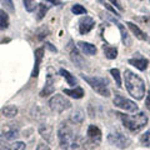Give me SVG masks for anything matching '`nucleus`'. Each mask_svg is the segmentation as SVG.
<instances>
[{"instance_id":"c9c22d12","label":"nucleus","mask_w":150,"mask_h":150,"mask_svg":"<svg viewBox=\"0 0 150 150\" xmlns=\"http://www.w3.org/2000/svg\"><path fill=\"white\" fill-rule=\"evenodd\" d=\"M0 150H10L9 145L6 143H4L3 140H0Z\"/></svg>"},{"instance_id":"7c9ffc66","label":"nucleus","mask_w":150,"mask_h":150,"mask_svg":"<svg viewBox=\"0 0 150 150\" xmlns=\"http://www.w3.org/2000/svg\"><path fill=\"white\" fill-rule=\"evenodd\" d=\"M25 148H26L25 143H23V142H16V143L13 144L11 150H25Z\"/></svg>"},{"instance_id":"9d476101","label":"nucleus","mask_w":150,"mask_h":150,"mask_svg":"<svg viewBox=\"0 0 150 150\" xmlns=\"http://www.w3.org/2000/svg\"><path fill=\"white\" fill-rule=\"evenodd\" d=\"M54 91H55V78H54V75L50 73V69H49V73L46 75L45 86H44L43 90L40 91V96L41 98L49 96L51 94H54Z\"/></svg>"},{"instance_id":"a878e982","label":"nucleus","mask_w":150,"mask_h":150,"mask_svg":"<svg viewBox=\"0 0 150 150\" xmlns=\"http://www.w3.org/2000/svg\"><path fill=\"white\" fill-rule=\"evenodd\" d=\"M0 4L5 8V10H8L10 14L15 13V6H14L13 0H0Z\"/></svg>"},{"instance_id":"cd10ccee","label":"nucleus","mask_w":150,"mask_h":150,"mask_svg":"<svg viewBox=\"0 0 150 150\" xmlns=\"http://www.w3.org/2000/svg\"><path fill=\"white\" fill-rule=\"evenodd\" d=\"M23 4H24L25 10L29 13H33L35 10V6H38V4H35V0H23Z\"/></svg>"},{"instance_id":"6ab92c4d","label":"nucleus","mask_w":150,"mask_h":150,"mask_svg":"<svg viewBox=\"0 0 150 150\" xmlns=\"http://www.w3.org/2000/svg\"><path fill=\"white\" fill-rule=\"evenodd\" d=\"M18 112H19V109L15 105H8L3 109V115H4V118H6V119L15 118L18 115Z\"/></svg>"},{"instance_id":"e433bc0d","label":"nucleus","mask_w":150,"mask_h":150,"mask_svg":"<svg viewBox=\"0 0 150 150\" xmlns=\"http://www.w3.org/2000/svg\"><path fill=\"white\" fill-rule=\"evenodd\" d=\"M45 45H46V48H49V49H50L51 51H54V53H56V51H58V50H56V48H54V46L51 45L50 43H46Z\"/></svg>"},{"instance_id":"393cba45","label":"nucleus","mask_w":150,"mask_h":150,"mask_svg":"<svg viewBox=\"0 0 150 150\" xmlns=\"http://www.w3.org/2000/svg\"><path fill=\"white\" fill-rule=\"evenodd\" d=\"M49 6L45 5V4H38V13H36V20L40 21L41 19L45 16V14L48 13Z\"/></svg>"},{"instance_id":"7ed1b4c3","label":"nucleus","mask_w":150,"mask_h":150,"mask_svg":"<svg viewBox=\"0 0 150 150\" xmlns=\"http://www.w3.org/2000/svg\"><path fill=\"white\" fill-rule=\"evenodd\" d=\"M80 76L88 83V85L90 86L95 93H98L99 95L104 96V98H109L110 96V90H109V80L106 78H101V76H89L85 74H80Z\"/></svg>"},{"instance_id":"bb28decb","label":"nucleus","mask_w":150,"mask_h":150,"mask_svg":"<svg viewBox=\"0 0 150 150\" xmlns=\"http://www.w3.org/2000/svg\"><path fill=\"white\" fill-rule=\"evenodd\" d=\"M110 74L112 75L114 80L116 83V86L121 88V74H120V70L119 69H110Z\"/></svg>"},{"instance_id":"b1692460","label":"nucleus","mask_w":150,"mask_h":150,"mask_svg":"<svg viewBox=\"0 0 150 150\" xmlns=\"http://www.w3.org/2000/svg\"><path fill=\"white\" fill-rule=\"evenodd\" d=\"M84 118H85V112H84L81 109H78L73 112L71 115V121L74 124H81L84 121Z\"/></svg>"},{"instance_id":"6e6552de","label":"nucleus","mask_w":150,"mask_h":150,"mask_svg":"<svg viewBox=\"0 0 150 150\" xmlns=\"http://www.w3.org/2000/svg\"><path fill=\"white\" fill-rule=\"evenodd\" d=\"M68 51H69V56H70V59H71V62L75 65H76L78 68H84V67H85L84 58L80 55V53H79L78 48H75L73 40L69 41V44H68Z\"/></svg>"},{"instance_id":"2eb2a0df","label":"nucleus","mask_w":150,"mask_h":150,"mask_svg":"<svg viewBox=\"0 0 150 150\" xmlns=\"http://www.w3.org/2000/svg\"><path fill=\"white\" fill-rule=\"evenodd\" d=\"M126 25H128V28L130 29V31L133 33V34L135 35V38H138L139 40H143V41H146L149 40V36L146 33H144L138 25H135L134 23H131V21H128L126 23Z\"/></svg>"},{"instance_id":"1a4fd4ad","label":"nucleus","mask_w":150,"mask_h":150,"mask_svg":"<svg viewBox=\"0 0 150 150\" xmlns=\"http://www.w3.org/2000/svg\"><path fill=\"white\" fill-rule=\"evenodd\" d=\"M94 26H95V21H94V19L90 18V16H83L80 20H79V33H80L81 35H85L88 33H90Z\"/></svg>"},{"instance_id":"c756f323","label":"nucleus","mask_w":150,"mask_h":150,"mask_svg":"<svg viewBox=\"0 0 150 150\" xmlns=\"http://www.w3.org/2000/svg\"><path fill=\"white\" fill-rule=\"evenodd\" d=\"M140 142H142V145H143V146L150 148V130L145 131V134L142 137V139H140Z\"/></svg>"},{"instance_id":"f03ea898","label":"nucleus","mask_w":150,"mask_h":150,"mask_svg":"<svg viewBox=\"0 0 150 150\" xmlns=\"http://www.w3.org/2000/svg\"><path fill=\"white\" fill-rule=\"evenodd\" d=\"M116 115H119L123 125L133 134H138L148 124V116L145 115V112H142V111L137 112L134 115H125V114H121V112H118Z\"/></svg>"},{"instance_id":"a211bd4d","label":"nucleus","mask_w":150,"mask_h":150,"mask_svg":"<svg viewBox=\"0 0 150 150\" xmlns=\"http://www.w3.org/2000/svg\"><path fill=\"white\" fill-rule=\"evenodd\" d=\"M63 91H64L65 95H68L70 98H74V99H81V98L84 96V94H85L84 89L80 88V86H75L73 89H64Z\"/></svg>"},{"instance_id":"72a5a7b5","label":"nucleus","mask_w":150,"mask_h":150,"mask_svg":"<svg viewBox=\"0 0 150 150\" xmlns=\"http://www.w3.org/2000/svg\"><path fill=\"white\" fill-rule=\"evenodd\" d=\"M145 108H146L148 110H150V90L148 91V95L145 98Z\"/></svg>"},{"instance_id":"423d86ee","label":"nucleus","mask_w":150,"mask_h":150,"mask_svg":"<svg viewBox=\"0 0 150 150\" xmlns=\"http://www.w3.org/2000/svg\"><path fill=\"white\" fill-rule=\"evenodd\" d=\"M49 108L53 111L60 114V112H64L65 110L70 109V108H71V103H70L64 95H62V94H55L53 98H50Z\"/></svg>"},{"instance_id":"20e7f679","label":"nucleus","mask_w":150,"mask_h":150,"mask_svg":"<svg viewBox=\"0 0 150 150\" xmlns=\"http://www.w3.org/2000/svg\"><path fill=\"white\" fill-rule=\"evenodd\" d=\"M58 139H59V144L62 149L68 150L70 148L75 146V138H74V133L70 126H68L65 123H63L59 126L58 129Z\"/></svg>"},{"instance_id":"2f4dec72","label":"nucleus","mask_w":150,"mask_h":150,"mask_svg":"<svg viewBox=\"0 0 150 150\" xmlns=\"http://www.w3.org/2000/svg\"><path fill=\"white\" fill-rule=\"evenodd\" d=\"M109 1L112 4V5H114V8H116L118 9L119 11H123L124 9H123V6H121V4H120V1L119 0H109Z\"/></svg>"},{"instance_id":"aec40b11","label":"nucleus","mask_w":150,"mask_h":150,"mask_svg":"<svg viewBox=\"0 0 150 150\" xmlns=\"http://www.w3.org/2000/svg\"><path fill=\"white\" fill-rule=\"evenodd\" d=\"M59 74L62 75V76L67 80V83L69 84V85H71V86H75V85H78V80H76V78L74 76V75L70 74L68 70H65V69H60L59 70Z\"/></svg>"},{"instance_id":"412c9836","label":"nucleus","mask_w":150,"mask_h":150,"mask_svg":"<svg viewBox=\"0 0 150 150\" xmlns=\"http://www.w3.org/2000/svg\"><path fill=\"white\" fill-rule=\"evenodd\" d=\"M19 137V130L15 128H9L5 131H3L1 138L4 140H15Z\"/></svg>"},{"instance_id":"f704fd0d","label":"nucleus","mask_w":150,"mask_h":150,"mask_svg":"<svg viewBox=\"0 0 150 150\" xmlns=\"http://www.w3.org/2000/svg\"><path fill=\"white\" fill-rule=\"evenodd\" d=\"M36 150H51L46 144H39L36 146Z\"/></svg>"},{"instance_id":"4468645a","label":"nucleus","mask_w":150,"mask_h":150,"mask_svg":"<svg viewBox=\"0 0 150 150\" xmlns=\"http://www.w3.org/2000/svg\"><path fill=\"white\" fill-rule=\"evenodd\" d=\"M35 63H34V69L31 71V76L33 78H36L39 75V69H40V64H41V60H43V56H44V48H39L35 50Z\"/></svg>"},{"instance_id":"ea45409f","label":"nucleus","mask_w":150,"mask_h":150,"mask_svg":"<svg viewBox=\"0 0 150 150\" xmlns=\"http://www.w3.org/2000/svg\"><path fill=\"white\" fill-rule=\"evenodd\" d=\"M71 150H76V149H71Z\"/></svg>"},{"instance_id":"39448f33","label":"nucleus","mask_w":150,"mask_h":150,"mask_svg":"<svg viewBox=\"0 0 150 150\" xmlns=\"http://www.w3.org/2000/svg\"><path fill=\"white\" fill-rule=\"evenodd\" d=\"M108 142L119 149H126L131 145V139L128 135H125L118 130L109 133V135H108Z\"/></svg>"},{"instance_id":"f3484780","label":"nucleus","mask_w":150,"mask_h":150,"mask_svg":"<svg viewBox=\"0 0 150 150\" xmlns=\"http://www.w3.org/2000/svg\"><path fill=\"white\" fill-rule=\"evenodd\" d=\"M78 48L80 49L85 55H95L96 51H98L95 45H93L90 43H85V41H79Z\"/></svg>"},{"instance_id":"0eeeda50","label":"nucleus","mask_w":150,"mask_h":150,"mask_svg":"<svg viewBox=\"0 0 150 150\" xmlns=\"http://www.w3.org/2000/svg\"><path fill=\"white\" fill-rule=\"evenodd\" d=\"M114 105L116 108H119V109H123L125 111H129V112H135L138 111V105L135 104V101L128 99V98H124L123 95H120V94H115L114 96Z\"/></svg>"},{"instance_id":"f257e3e1","label":"nucleus","mask_w":150,"mask_h":150,"mask_svg":"<svg viewBox=\"0 0 150 150\" xmlns=\"http://www.w3.org/2000/svg\"><path fill=\"white\" fill-rule=\"evenodd\" d=\"M123 79H124V84L128 93L134 99L142 100L145 95V81L138 74H135L129 69H126L124 71Z\"/></svg>"},{"instance_id":"dca6fc26","label":"nucleus","mask_w":150,"mask_h":150,"mask_svg":"<svg viewBox=\"0 0 150 150\" xmlns=\"http://www.w3.org/2000/svg\"><path fill=\"white\" fill-rule=\"evenodd\" d=\"M39 134L41 135V138L45 139V142L51 143L53 142V128L48 124H41L39 126Z\"/></svg>"},{"instance_id":"473e14b6","label":"nucleus","mask_w":150,"mask_h":150,"mask_svg":"<svg viewBox=\"0 0 150 150\" xmlns=\"http://www.w3.org/2000/svg\"><path fill=\"white\" fill-rule=\"evenodd\" d=\"M104 5H105V8H106V9H109V10H110L112 14H115L116 16H120V15H119V13L116 11V9H115V8H112V6L110 5V4H106V3H104Z\"/></svg>"},{"instance_id":"9b49d317","label":"nucleus","mask_w":150,"mask_h":150,"mask_svg":"<svg viewBox=\"0 0 150 150\" xmlns=\"http://www.w3.org/2000/svg\"><path fill=\"white\" fill-rule=\"evenodd\" d=\"M86 135H88V138L89 140H90L91 143L94 144H96V145H99L101 143V130L99 129V126H96V125H89V128H88V131H86Z\"/></svg>"},{"instance_id":"4be33fe9","label":"nucleus","mask_w":150,"mask_h":150,"mask_svg":"<svg viewBox=\"0 0 150 150\" xmlns=\"http://www.w3.org/2000/svg\"><path fill=\"white\" fill-rule=\"evenodd\" d=\"M103 50H104V54L109 60H114L118 56V49L114 48V46L103 45Z\"/></svg>"},{"instance_id":"ddd939ff","label":"nucleus","mask_w":150,"mask_h":150,"mask_svg":"<svg viewBox=\"0 0 150 150\" xmlns=\"http://www.w3.org/2000/svg\"><path fill=\"white\" fill-rule=\"evenodd\" d=\"M111 21H114L115 23V25L118 26V29L120 31V35H121V41H123V44L125 46H130L131 45V39H130V35H129V33L128 30L125 29V26L121 24L120 21H118L115 18H111Z\"/></svg>"},{"instance_id":"4c0bfd02","label":"nucleus","mask_w":150,"mask_h":150,"mask_svg":"<svg viewBox=\"0 0 150 150\" xmlns=\"http://www.w3.org/2000/svg\"><path fill=\"white\" fill-rule=\"evenodd\" d=\"M46 1H50V3H53V4H60V0H46Z\"/></svg>"},{"instance_id":"5701e85b","label":"nucleus","mask_w":150,"mask_h":150,"mask_svg":"<svg viewBox=\"0 0 150 150\" xmlns=\"http://www.w3.org/2000/svg\"><path fill=\"white\" fill-rule=\"evenodd\" d=\"M9 28V15L5 10L0 9V30H5Z\"/></svg>"},{"instance_id":"f8f14e48","label":"nucleus","mask_w":150,"mask_h":150,"mask_svg":"<svg viewBox=\"0 0 150 150\" xmlns=\"http://www.w3.org/2000/svg\"><path fill=\"white\" fill-rule=\"evenodd\" d=\"M128 63L130 65H133V67H135L138 70H140V71H145L149 65V60L146 58H143V56H135V58L129 59Z\"/></svg>"},{"instance_id":"c85d7f7f","label":"nucleus","mask_w":150,"mask_h":150,"mask_svg":"<svg viewBox=\"0 0 150 150\" xmlns=\"http://www.w3.org/2000/svg\"><path fill=\"white\" fill-rule=\"evenodd\" d=\"M71 11L75 14V15H83V14H86V9L83 5H80V4H75V5H73V8H71Z\"/></svg>"},{"instance_id":"58836bf2","label":"nucleus","mask_w":150,"mask_h":150,"mask_svg":"<svg viewBox=\"0 0 150 150\" xmlns=\"http://www.w3.org/2000/svg\"><path fill=\"white\" fill-rule=\"evenodd\" d=\"M1 41H5V40H4V39H0V43H1Z\"/></svg>"}]
</instances>
